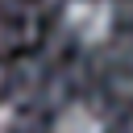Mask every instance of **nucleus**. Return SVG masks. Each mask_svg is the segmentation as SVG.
<instances>
[{"mask_svg": "<svg viewBox=\"0 0 133 133\" xmlns=\"http://www.w3.org/2000/svg\"><path fill=\"white\" fill-rule=\"evenodd\" d=\"M12 121H17L12 104H0V133H8V129H12Z\"/></svg>", "mask_w": 133, "mask_h": 133, "instance_id": "nucleus-3", "label": "nucleus"}, {"mask_svg": "<svg viewBox=\"0 0 133 133\" xmlns=\"http://www.w3.org/2000/svg\"><path fill=\"white\" fill-rule=\"evenodd\" d=\"M54 133H104V116L87 104H66L54 116Z\"/></svg>", "mask_w": 133, "mask_h": 133, "instance_id": "nucleus-2", "label": "nucleus"}, {"mask_svg": "<svg viewBox=\"0 0 133 133\" xmlns=\"http://www.w3.org/2000/svg\"><path fill=\"white\" fill-rule=\"evenodd\" d=\"M62 21H66V29L83 46H100V42H108L116 17H112V4L108 0H71L62 8Z\"/></svg>", "mask_w": 133, "mask_h": 133, "instance_id": "nucleus-1", "label": "nucleus"}]
</instances>
